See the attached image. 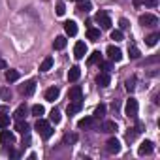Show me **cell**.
I'll use <instances>...</instances> for the list:
<instances>
[{
	"label": "cell",
	"mask_w": 160,
	"mask_h": 160,
	"mask_svg": "<svg viewBox=\"0 0 160 160\" xmlns=\"http://www.w3.org/2000/svg\"><path fill=\"white\" fill-rule=\"evenodd\" d=\"M36 130H38V134L43 138V139H49L51 136H53V128H51V124L45 121V119H42V117H38V121H36Z\"/></svg>",
	"instance_id": "obj_1"
},
{
	"label": "cell",
	"mask_w": 160,
	"mask_h": 160,
	"mask_svg": "<svg viewBox=\"0 0 160 160\" xmlns=\"http://www.w3.org/2000/svg\"><path fill=\"white\" fill-rule=\"evenodd\" d=\"M138 109H139V106H138V100L130 96V98L126 100V106H124V113H126V117H130V119H136V117H138Z\"/></svg>",
	"instance_id": "obj_2"
},
{
	"label": "cell",
	"mask_w": 160,
	"mask_h": 160,
	"mask_svg": "<svg viewBox=\"0 0 160 160\" xmlns=\"http://www.w3.org/2000/svg\"><path fill=\"white\" fill-rule=\"evenodd\" d=\"M106 151H108L109 154H117V152H121V141H119L117 138H109L108 143H106Z\"/></svg>",
	"instance_id": "obj_3"
},
{
	"label": "cell",
	"mask_w": 160,
	"mask_h": 160,
	"mask_svg": "<svg viewBox=\"0 0 160 160\" xmlns=\"http://www.w3.org/2000/svg\"><path fill=\"white\" fill-rule=\"evenodd\" d=\"M139 25H143V27H156L158 25V17L151 15V13H145V15L139 17Z\"/></svg>",
	"instance_id": "obj_4"
},
{
	"label": "cell",
	"mask_w": 160,
	"mask_h": 160,
	"mask_svg": "<svg viewBox=\"0 0 160 160\" xmlns=\"http://www.w3.org/2000/svg\"><path fill=\"white\" fill-rule=\"evenodd\" d=\"M85 55H87V45H85V42H77L75 47H73V57H75L77 60H81Z\"/></svg>",
	"instance_id": "obj_5"
},
{
	"label": "cell",
	"mask_w": 160,
	"mask_h": 160,
	"mask_svg": "<svg viewBox=\"0 0 160 160\" xmlns=\"http://www.w3.org/2000/svg\"><path fill=\"white\" fill-rule=\"evenodd\" d=\"M96 83H98V87H102V89L109 87V83H111V75H109V72H102V73L96 77Z\"/></svg>",
	"instance_id": "obj_6"
},
{
	"label": "cell",
	"mask_w": 160,
	"mask_h": 160,
	"mask_svg": "<svg viewBox=\"0 0 160 160\" xmlns=\"http://www.w3.org/2000/svg\"><path fill=\"white\" fill-rule=\"evenodd\" d=\"M96 21L100 23V27H102V28H111V19H109V15H108L106 12L96 13Z\"/></svg>",
	"instance_id": "obj_7"
},
{
	"label": "cell",
	"mask_w": 160,
	"mask_h": 160,
	"mask_svg": "<svg viewBox=\"0 0 160 160\" xmlns=\"http://www.w3.org/2000/svg\"><path fill=\"white\" fill-rule=\"evenodd\" d=\"M108 57H109L111 60L119 62V60H122V51H121L119 47H115V45H109V47H108Z\"/></svg>",
	"instance_id": "obj_8"
},
{
	"label": "cell",
	"mask_w": 160,
	"mask_h": 160,
	"mask_svg": "<svg viewBox=\"0 0 160 160\" xmlns=\"http://www.w3.org/2000/svg\"><path fill=\"white\" fill-rule=\"evenodd\" d=\"M70 102H83V92H81V87H72L70 89Z\"/></svg>",
	"instance_id": "obj_9"
},
{
	"label": "cell",
	"mask_w": 160,
	"mask_h": 160,
	"mask_svg": "<svg viewBox=\"0 0 160 160\" xmlns=\"http://www.w3.org/2000/svg\"><path fill=\"white\" fill-rule=\"evenodd\" d=\"M34 91H36V81H34V79L27 81V83L21 87V92H23L25 96H32V94H34Z\"/></svg>",
	"instance_id": "obj_10"
},
{
	"label": "cell",
	"mask_w": 160,
	"mask_h": 160,
	"mask_svg": "<svg viewBox=\"0 0 160 160\" xmlns=\"http://www.w3.org/2000/svg\"><path fill=\"white\" fill-rule=\"evenodd\" d=\"M79 77H81V68H79V66H72L70 72H68V81L75 83Z\"/></svg>",
	"instance_id": "obj_11"
},
{
	"label": "cell",
	"mask_w": 160,
	"mask_h": 160,
	"mask_svg": "<svg viewBox=\"0 0 160 160\" xmlns=\"http://www.w3.org/2000/svg\"><path fill=\"white\" fill-rule=\"evenodd\" d=\"M58 94H60V89L58 87H51V89L45 91V100L47 102H55L58 98Z\"/></svg>",
	"instance_id": "obj_12"
},
{
	"label": "cell",
	"mask_w": 160,
	"mask_h": 160,
	"mask_svg": "<svg viewBox=\"0 0 160 160\" xmlns=\"http://www.w3.org/2000/svg\"><path fill=\"white\" fill-rule=\"evenodd\" d=\"M100 130L106 132V134H113V132H117V122L115 121H104Z\"/></svg>",
	"instance_id": "obj_13"
},
{
	"label": "cell",
	"mask_w": 160,
	"mask_h": 160,
	"mask_svg": "<svg viewBox=\"0 0 160 160\" xmlns=\"http://www.w3.org/2000/svg\"><path fill=\"white\" fill-rule=\"evenodd\" d=\"M152 149H154V147H152V141H149V139H145V141H143V143L139 145V149H138V152H139V154L143 156V154H151V152H152Z\"/></svg>",
	"instance_id": "obj_14"
},
{
	"label": "cell",
	"mask_w": 160,
	"mask_h": 160,
	"mask_svg": "<svg viewBox=\"0 0 160 160\" xmlns=\"http://www.w3.org/2000/svg\"><path fill=\"white\" fill-rule=\"evenodd\" d=\"M0 143H15V136L10 130H2L0 132Z\"/></svg>",
	"instance_id": "obj_15"
},
{
	"label": "cell",
	"mask_w": 160,
	"mask_h": 160,
	"mask_svg": "<svg viewBox=\"0 0 160 160\" xmlns=\"http://www.w3.org/2000/svg\"><path fill=\"white\" fill-rule=\"evenodd\" d=\"M64 30H66L68 36H75L77 34V23L75 21H66L64 23Z\"/></svg>",
	"instance_id": "obj_16"
},
{
	"label": "cell",
	"mask_w": 160,
	"mask_h": 160,
	"mask_svg": "<svg viewBox=\"0 0 160 160\" xmlns=\"http://www.w3.org/2000/svg\"><path fill=\"white\" fill-rule=\"evenodd\" d=\"M94 124H96V117H85V119H81V121L77 122L79 128H91Z\"/></svg>",
	"instance_id": "obj_17"
},
{
	"label": "cell",
	"mask_w": 160,
	"mask_h": 160,
	"mask_svg": "<svg viewBox=\"0 0 160 160\" xmlns=\"http://www.w3.org/2000/svg\"><path fill=\"white\" fill-rule=\"evenodd\" d=\"M81 108H83V102H70L66 111H68V115H75V113L81 111Z\"/></svg>",
	"instance_id": "obj_18"
},
{
	"label": "cell",
	"mask_w": 160,
	"mask_h": 160,
	"mask_svg": "<svg viewBox=\"0 0 160 160\" xmlns=\"http://www.w3.org/2000/svg\"><path fill=\"white\" fill-rule=\"evenodd\" d=\"M27 113H28V108H27V106L23 104V106H19V108L15 109V113H13V117H15V119L19 121V119H25V117H27Z\"/></svg>",
	"instance_id": "obj_19"
},
{
	"label": "cell",
	"mask_w": 160,
	"mask_h": 160,
	"mask_svg": "<svg viewBox=\"0 0 160 160\" xmlns=\"http://www.w3.org/2000/svg\"><path fill=\"white\" fill-rule=\"evenodd\" d=\"M87 38H89V40H92V42L100 40V30H98V28L89 27V28H87Z\"/></svg>",
	"instance_id": "obj_20"
},
{
	"label": "cell",
	"mask_w": 160,
	"mask_h": 160,
	"mask_svg": "<svg viewBox=\"0 0 160 160\" xmlns=\"http://www.w3.org/2000/svg\"><path fill=\"white\" fill-rule=\"evenodd\" d=\"M19 77H21V73H19L17 70H8V72H6V79H8V83H13V81H17Z\"/></svg>",
	"instance_id": "obj_21"
},
{
	"label": "cell",
	"mask_w": 160,
	"mask_h": 160,
	"mask_svg": "<svg viewBox=\"0 0 160 160\" xmlns=\"http://www.w3.org/2000/svg\"><path fill=\"white\" fill-rule=\"evenodd\" d=\"M51 66H53V58H51V57H45L43 62L40 64V72H49Z\"/></svg>",
	"instance_id": "obj_22"
},
{
	"label": "cell",
	"mask_w": 160,
	"mask_h": 160,
	"mask_svg": "<svg viewBox=\"0 0 160 160\" xmlns=\"http://www.w3.org/2000/svg\"><path fill=\"white\" fill-rule=\"evenodd\" d=\"M160 40V34L158 32H154V34H151V36H147L145 38V43L149 45V47H152V45H156V42Z\"/></svg>",
	"instance_id": "obj_23"
},
{
	"label": "cell",
	"mask_w": 160,
	"mask_h": 160,
	"mask_svg": "<svg viewBox=\"0 0 160 160\" xmlns=\"http://www.w3.org/2000/svg\"><path fill=\"white\" fill-rule=\"evenodd\" d=\"M15 128H17V132H21V134H28V130H30V126L27 124V122H23V119H19V122L15 124Z\"/></svg>",
	"instance_id": "obj_24"
},
{
	"label": "cell",
	"mask_w": 160,
	"mask_h": 160,
	"mask_svg": "<svg viewBox=\"0 0 160 160\" xmlns=\"http://www.w3.org/2000/svg\"><path fill=\"white\" fill-rule=\"evenodd\" d=\"M77 141V134H66L62 138V145H73Z\"/></svg>",
	"instance_id": "obj_25"
},
{
	"label": "cell",
	"mask_w": 160,
	"mask_h": 160,
	"mask_svg": "<svg viewBox=\"0 0 160 160\" xmlns=\"http://www.w3.org/2000/svg\"><path fill=\"white\" fill-rule=\"evenodd\" d=\"M53 47H55V49H64V47H66V38H64V36H58V38H55V42H53Z\"/></svg>",
	"instance_id": "obj_26"
},
{
	"label": "cell",
	"mask_w": 160,
	"mask_h": 160,
	"mask_svg": "<svg viewBox=\"0 0 160 160\" xmlns=\"http://www.w3.org/2000/svg\"><path fill=\"white\" fill-rule=\"evenodd\" d=\"M49 121L51 122H55V124H58L60 122V111L55 108V109H51V113H49Z\"/></svg>",
	"instance_id": "obj_27"
},
{
	"label": "cell",
	"mask_w": 160,
	"mask_h": 160,
	"mask_svg": "<svg viewBox=\"0 0 160 160\" xmlns=\"http://www.w3.org/2000/svg\"><path fill=\"white\" fill-rule=\"evenodd\" d=\"M30 111H32V115H34V117H42V115L45 113V109H43V106H40V104H36V106H32V109H30Z\"/></svg>",
	"instance_id": "obj_28"
},
{
	"label": "cell",
	"mask_w": 160,
	"mask_h": 160,
	"mask_svg": "<svg viewBox=\"0 0 160 160\" xmlns=\"http://www.w3.org/2000/svg\"><path fill=\"white\" fill-rule=\"evenodd\" d=\"M100 60H102V55H100V51H94V53L89 57V60H87V62H89V64H96V62H100Z\"/></svg>",
	"instance_id": "obj_29"
},
{
	"label": "cell",
	"mask_w": 160,
	"mask_h": 160,
	"mask_svg": "<svg viewBox=\"0 0 160 160\" xmlns=\"http://www.w3.org/2000/svg\"><path fill=\"white\" fill-rule=\"evenodd\" d=\"M104 115H106V106H104V104H100V106L94 109V115H92V117H96V119H102Z\"/></svg>",
	"instance_id": "obj_30"
},
{
	"label": "cell",
	"mask_w": 160,
	"mask_h": 160,
	"mask_svg": "<svg viewBox=\"0 0 160 160\" xmlns=\"http://www.w3.org/2000/svg\"><path fill=\"white\" fill-rule=\"evenodd\" d=\"M0 98L6 100V102H10V100H12V92H10L6 87H0Z\"/></svg>",
	"instance_id": "obj_31"
},
{
	"label": "cell",
	"mask_w": 160,
	"mask_h": 160,
	"mask_svg": "<svg viewBox=\"0 0 160 160\" xmlns=\"http://www.w3.org/2000/svg\"><path fill=\"white\" fill-rule=\"evenodd\" d=\"M91 8H92V4H91V2H87V0H83V2L79 4V8H77V10H79V12H85V13H87V12H91Z\"/></svg>",
	"instance_id": "obj_32"
},
{
	"label": "cell",
	"mask_w": 160,
	"mask_h": 160,
	"mask_svg": "<svg viewBox=\"0 0 160 160\" xmlns=\"http://www.w3.org/2000/svg\"><path fill=\"white\" fill-rule=\"evenodd\" d=\"M134 89H136V77L132 75L130 79H126V91H128V92H132Z\"/></svg>",
	"instance_id": "obj_33"
},
{
	"label": "cell",
	"mask_w": 160,
	"mask_h": 160,
	"mask_svg": "<svg viewBox=\"0 0 160 160\" xmlns=\"http://www.w3.org/2000/svg\"><path fill=\"white\" fill-rule=\"evenodd\" d=\"M128 53H130V57H132V58H139V49H138L134 43L128 47Z\"/></svg>",
	"instance_id": "obj_34"
},
{
	"label": "cell",
	"mask_w": 160,
	"mask_h": 160,
	"mask_svg": "<svg viewBox=\"0 0 160 160\" xmlns=\"http://www.w3.org/2000/svg\"><path fill=\"white\" fill-rule=\"evenodd\" d=\"M111 40L121 42V40H122V32H121V30H111Z\"/></svg>",
	"instance_id": "obj_35"
},
{
	"label": "cell",
	"mask_w": 160,
	"mask_h": 160,
	"mask_svg": "<svg viewBox=\"0 0 160 160\" xmlns=\"http://www.w3.org/2000/svg\"><path fill=\"white\" fill-rule=\"evenodd\" d=\"M10 124V117H6V115H0V128H6Z\"/></svg>",
	"instance_id": "obj_36"
},
{
	"label": "cell",
	"mask_w": 160,
	"mask_h": 160,
	"mask_svg": "<svg viewBox=\"0 0 160 160\" xmlns=\"http://www.w3.org/2000/svg\"><path fill=\"white\" fill-rule=\"evenodd\" d=\"M64 12H66L64 4H62V2H58V4H57V15H58V17H62V15H64Z\"/></svg>",
	"instance_id": "obj_37"
},
{
	"label": "cell",
	"mask_w": 160,
	"mask_h": 160,
	"mask_svg": "<svg viewBox=\"0 0 160 160\" xmlns=\"http://www.w3.org/2000/svg\"><path fill=\"white\" fill-rule=\"evenodd\" d=\"M141 2H143L145 6H149V8H156V6H158V0H141Z\"/></svg>",
	"instance_id": "obj_38"
},
{
	"label": "cell",
	"mask_w": 160,
	"mask_h": 160,
	"mask_svg": "<svg viewBox=\"0 0 160 160\" xmlns=\"http://www.w3.org/2000/svg\"><path fill=\"white\" fill-rule=\"evenodd\" d=\"M100 68H102L104 72H111V62H102V60H100Z\"/></svg>",
	"instance_id": "obj_39"
},
{
	"label": "cell",
	"mask_w": 160,
	"mask_h": 160,
	"mask_svg": "<svg viewBox=\"0 0 160 160\" xmlns=\"http://www.w3.org/2000/svg\"><path fill=\"white\" fill-rule=\"evenodd\" d=\"M158 60H160V57H158V55H154V57L147 58V60H145V64H154V62H158Z\"/></svg>",
	"instance_id": "obj_40"
},
{
	"label": "cell",
	"mask_w": 160,
	"mask_h": 160,
	"mask_svg": "<svg viewBox=\"0 0 160 160\" xmlns=\"http://www.w3.org/2000/svg\"><path fill=\"white\" fill-rule=\"evenodd\" d=\"M119 25H121V28H122V30H124V28H128V27H130V25H128V21H126V19H121V21H119Z\"/></svg>",
	"instance_id": "obj_41"
},
{
	"label": "cell",
	"mask_w": 160,
	"mask_h": 160,
	"mask_svg": "<svg viewBox=\"0 0 160 160\" xmlns=\"http://www.w3.org/2000/svg\"><path fill=\"white\" fill-rule=\"evenodd\" d=\"M10 156H12V158H19V151H15V149H10Z\"/></svg>",
	"instance_id": "obj_42"
},
{
	"label": "cell",
	"mask_w": 160,
	"mask_h": 160,
	"mask_svg": "<svg viewBox=\"0 0 160 160\" xmlns=\"http://www.w3.org/2000/svg\"><path fill=\"white\" fill-rule=\"evenodd\" d=\"M0 70H6V60L0 57Z\"/></svg>",
	"instance_id": "obj_43"
},
{
	"label": "cell",
	"mask_w": 160,
	"mask_h": 160,
	"mask_svg": "<svg viewBox=\"0 0 160 160\" xmlns=\"http://www.w3.org/2000/svg\"><path fill=\"white\" fill-rule=\"evenodd\" d=\"M8 111V108H4V106H0V113H6Z\"/></svg>",
	"instance_id": "obj_44"
},
{
	"label": "cell",
	"mask_w": 160,
	"mask_h": 160,
	"mask_svg": "<svg viewBox=\"0 0 160 160\" xmlns=\"http://www.w3.org/2000/svg\"><path fill=\"white\" fill-rule=\"evenodd\" d=\"M75 2H83V0H75Z\"/></svg>",
	"instance_id": "obj_45"
}]
</instances>
